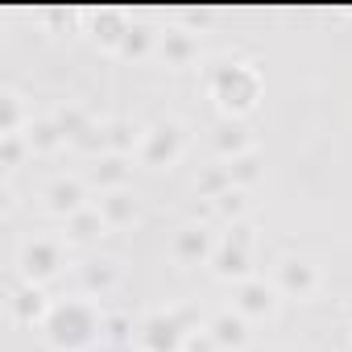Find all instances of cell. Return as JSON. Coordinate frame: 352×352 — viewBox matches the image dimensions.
<instances>
[{
	"label": "cell",
	"mask_w": 352,
	"mask_h": 352,
	"mask_svg": "<svg viewBox=\"0 0 352 352\" xmlns=\"http://www.w3.org/2000/svg\"><path fill=\"white\" fill-rule=\"evenodd\" d=\"M100 331H104V319H100V315L91 311V302H83V298H67V302L50 307V315H46V336H50V344H54V348H67V352L87 348Z\"/></svg>",
	"instance_id": "cell-1"
},
{
	"label": "cell",
	"mask_w": 352,
	"mask_h": 352,
	"mask_svg": "<svg viewBox=\"0 0 352 352\" xmlns=\"http://www.w3.org/2000/svg\"><path fill=\"white\" fill-rule=\"evenodd\" d=\"M208 87L216 91V100L228 112H245V108H253L261 83H257V71L245 67V63H212L208 67Z\"/></svg>",
	"instance_id": "cell-2"
},
{
	"label": "cell",
	"mask_w": 352,
	"mask_h": 352,
	"mask_svg": "<svg viewBox=\"0 0 352 352\" xmlns=\"http://www.w3.org/2000/svg\"><path fill=\"white\" fill-rule=\"evenodd\" d=\"M249 245H253V228L245 224V220H236L232 228H228V236L216 245V253H212V265H216V274L220 278H245V270H249Z\"/></svg>",
	"instance_id": "cell-3"
},
{
	"label": "cell",
	"mask_w": 352,
	"mask_h": 352,
	"mask_svg": "<svg viewBox=\"0 0 352 352\" xmlns=\"http://www.w3.org/2000/svg\"><path fill=\"white\" fill-rule=\"evenodd\" d=\"M137 336L145 352H183L187 348V323L179 315H149L137 327Z\"/></svg>",
	"instance_id": "cell-4"
},
{
	"label": "cell",
	"mask_w": 352,
	"mask_h": 352,
	"mask_svg": "<svg viewBox=\"0 0 352 352\" xmlns=\"http://www.w3.org/2000/svg\"><path fill=\"white\" fill-rule=\"evenodd\" d=\"M58 265H63V249H58V241H50V236H34V241H25V249H21V274L38 286L42 278H50V274H58Z\"/></svg>",
	"instance_id": "cell-5"
},
{
	"label": "cell",
	"mask_w": 352,
	"mask_h": 352,
	"mask_svg": "<svg viewBox=\"0 0 352 352\" xmlns=\"http://www.w3.org/2000/svg\"><path fill=\"white\" fill-rule=\"evenodd\" d=\"M179 149H183V129L174 124V120L153 124V129L141 137V157H145L149 166H170L174 157H179Z\"/></svg>",
	"instance_id": "cell-6"
},
{
	"label": "cell",
	"mask_w": 352,
	"mask_h": 352,
	"mask_svg": "<svg viewBox=\"0 0 352 352\" xmlns=\"http://www.w3.org/2000/svg\"><path fill=\"white\" fill-rule=\"evenodd\" d=\"M46 204H50V212L71 220L75 212H83V183L79 179H54L46 191Z\"/></svg>",
	"instance_id": "cell-7"
},
{
	"label": "cell",
	"mask_w": 352,
	"mask_h": 352,
	"mask_svg": "<svg viewBox=\"0 0 352 352\" xmlns=\"http://www.w3.org/2000/svg\"><path fill=\"white\" fill-rule=\"evenodd\" d=\"M278 286L286 290V294H311L315 290V265L311 261H302V257H290V261H282L278 265Z\"/></svg>",
	"instance_id": "cell-8"
},
{
	"label": "cell",
	"mask_w": 352,
	"mask_h": 352,
	"mask_svg": "<svg viewBox=\"0 0 352 352\" xmlns=\"http://www.w3.org/2000/svg\"><path fill=\"white\" fill-rule=\"evenodd\" d=\"M208 331H212V340L220 344V348H241L245 340H249V327H245V315L236 311H224V315H216L212 323H208Z\"/></svg>",
	"instance_id": "cell-9"
},
{
	"label": "cell",
	"mask_w": 352,
	"mask_h": 352,
	"mask_svg": "<svg viewBox=\"0 0 352 352\" xmlns=\"http://www.w3.org/2000/svg\"><path fill=\"white\" fill-rule=\"evenodd\" d=\"M212 253H216V245H212V236L204 228H183L174 236V257L179 261H208Z\"/></svg>",
	"instance_id": "cell-10"
},
{
	"label": "cell",
	"mask_w": 352,
	"mask_h": 352,
	"mask_svg": "<svg viewBox=\"0 0 352 352\" xmlns=\"http://www.w3.org/2000/svg\"><path fill=\"white\" fill-rule=\"evenodd\" d=\"M236 311L241 315H270L274 311V290L265 282H241L236 290Z\"/></svg>",
	"instance_id": "cell-11"
},
{
	"label": "cell",
	"mask_w": 352,
	"mask_h": 352,
	"mask_svg": "<svg viewBox=\"0 0 352 352\" xmlns=\"http://www.w3.org/2000/svg\"><path fill=\"white\" fill-rule=\"evenodd\" d=\"M13 315L21 319V323H34V319H46L50 315V307H46V294L30 282V286H21L17 294H13Z\"/></svg>",
	"instance_id": "cell-12"
},
{
	"label": "cell",
	"mask_w": 352,
	"mask_h": 352,
	"mask_svg": "<svg viewBox=\"0 0 352 352\" xmlns=\"http://www.w3.org/2000/svg\"><path fill=\"white\" fill-rule=\"evenodd\" d=\"M124 179H129V162H124V153H104V157L91 166V183H100V187L120 191Z\"/></svg>",
	"instance_id": "cell-13"
},
{
	"label": "cell",
	"mask_w": 352,
	"mask_h": 352,
	"mask_svg": "<svg viewBox=\"0 0 352 352\" xmlns=\"http://www.w3.org/2000/svg\"><path fill=\"white\" fill-rule=\"evenodd\" d=\"M100 216H104L108 224H129V220L137 216V204H133V195H124V191H108V195L100 199Z\"/></svg>",
	"instance_id": "cell-14"
},
{
	"label": "cell",
	"mask_w": 352,
	"mask_h": 352,
	"mask_svg": "<svg viewBox=\"0 0 352 352\" xmlns=\"http://www.w3.org/2000/svg\"><path fill=\"white\" fill-rule=\"evenodd\" d=\"M25 141H30L34 149H54V145H58V141H67V137H63L58 120H54V116H46V120H30Z\"/></svg>",
	"instance_id": "cell-15"
},
{
	"label": "cell",
	"mask_w": 352,
	"mask_h": 352,
	"mask_svg": "<svg viewBox=\"0 0 352 352\" xmlns=\"http://www.w3.org/2000/svg\"><path fill=\"white\" fill-rule=\"evenodd\" d=\"M216 149H220V153H232V157L249 153V137H245V129H241L236 120H224V124L216 129Z\"/></svg>",
	"instance_id": "cell-16"
},
{
	"label": "cell",
	"mask_w": 352,
	"mask_h": 352,
	"mask_svg": "<svg viewBox=\"0 0 352 352\" xmlns=\"http://www.w3.org/2000/svg\"><path fill=\"white\" fill-rule=\"evenodd\" d=\"M149 42H153V34H149L141 21H124V30H120V42H116V46H120V54H137V58H141V54L149 50Z\"/></svg>",
	"instance_id": "cell-17"
},
{
	"label": "cell",
	"mask_w": 352,
	"mask_h": 352,
	"mask_svg": "<svg viewBox=\"0 0 352 352\" xmlns=\"http://www.w3.org/2000/svg\"><path fill=\"white\" fill-rule=\"evenodd\" d=\"M100 228H104V216H100V212H91V208H83V212H75V216L67 220V232H71V236H79V241H91Z\"/></svg>",
	"instance_id": "cell-18"
},
{
	"label": "cell",
	"mask_w": 352,
	"mask_h": 352,
	"mask_svg": "<svg viewBox=\"0 0 352 352\" xmlns=\"http://www.w3.org/2000/svg\"><path fill=\"white\" fill-rule=\"evenodd\" d=\"M199 191H204L208 199H220L224 191H232V174H228V166H212L204 179H199Z\"/></svg>",
	"instance_id": "cell-19"
},
{
	"label": "cell",
	"mask_w": 352,
	"mask_h": 352,
	"mask_svg": "<svg viewBox=\"0 0 352 352\" xmlns=\"http://www.w3.org/2000/svg\"><path fill=\"white\" fill-rule=\"evenodd\" d=\"M54 120H58V129H63V137H71V141H79L91 124H87V116H83V108H58L54 112Z\"/></svg>",
	"instance_id": "cell-20"
},
{
	"label": "cell",
	"mask_w": 352,
	"mask_h": 352,
	"mask_svg": "<svg viewBox=\"0 0 352 352\" xmlns=\"http://www.w3.org/2000/svg\"><path fill=\"white\" fill-rule=\"evenodd\" d=\"M162 50H166V58H170V63H187V58L195 54V42H191V34H183V30H174V34H166Z\"/></svg>",
	"instance_id": "cell-21"
},
{
	"label": "cell",
	"mask_w": 352,
	"mask_h": 352,
	"mask_svg": "<svg viewBox=\"0 0 352 352\" xmlns=\"http://www.w3.org/2000/svg\"><path fill=\"white\" fill-rule=\"evenodd\" d=\"M133 124L129 120H112V124H104V145L112 149V153H124L129 145H133Z\"/></svg>",
	"instance_id": "cell-22"
},
{
	"label": "cell",
	"mask_w": 352,
	"mask_h": 352,
	"mask_svg": "<svg viewBox=\"0 0 352 352\" xmlns=\"http://www.w3.org/2000/svg\"><path fill=\"white\" fill-rule=\"evenodd\" d=\"M17 124H21V100L13 91H5V96H0V137L17 133Z\"/></svg>",
	"instance_id": "cell-23"
},
{
	"label": "cell",
	"mask_w": 352,
	"mask_h": 352,
	"mask_svg": "<svg viewBox=\"0 0 352 352\" xmlns=\"http://www.w3.org/2000/svg\"><path fill=\"white\" fill-rule=\"evenodd\" d=\"M112 282H116V270L108 261H87V270H83V286L87 290H108Z\"/></svg>",
	"instance_id": "cell-24"
},
{
	"label": "cell",
	"mask_w": 352,
	"mask_h": 352,
	"mask_svg": "<svg viewBox=\"0 0 352 352\" xmlns=\"http://www.w3.org/2000/svg\"><path fill=\"white\" fill-rule=\"evenodd\" d=\"M228 174H232V187H245V183H253V179H257V157H253V153H241V157H232V162H228Z\"/></svg>",
	"instance_id": "cell-25"
},
{
	"label": "cell",
	"mask_w": 352,
	"mask_h": 352,
	"mask_svg": "<svg viewBox=\"0 0 352 352\" xmlns=\"http://www.w3.org/2000/svg\"><path fill=\"white\" fill-rule=\"evenodd\" d=\"M216 212H220V216H228V220H236V216L245 212V199H241V187H232V191H224V195L216 199Z\"/></svg>",
	"instance_id": "cell-26"
},
{
	"label": "cell",
	"mask_w": 352,
	"mask_h": 352,
	"mask_svg": "<svg viewBox=\"0 0 352 352\" xmlns=\"http://www.w3.org/2000/svg\"><path fill=\"white\" fill-rule=\"evenodd\" d=\"M129 327H133V323H129L124 315L104 319V331H108V340H112V344H124V340H129Z\"/></svg>",
	"instance_id": "cell-27"
},
{
	"label": "cell",
	"mask_w": 352,
	"mask_h": 352,
	"mask_svg": "<svg viewBox=\"0 0 352 352\" xmlns=\"http://www.w3.org/2000/svg\"><path fill=\"white\" fill-rule=\"evenodd\" d=\"M0 157H5V166H17V157H21V133L0 137Z\"/></svg>",
	"instance_id": "cell-28"
},
{
	"label": "cell",
	"mask_w": 352,
	"mask_h": 352,
	"mask_svg": "<svg viewBox=\"0 0 352 352\" xmlns=\"http://www.w3.org/2000/svg\"><path fill=\"white\" fill-rule=\"evenodd\" d=\"M220 344L212 340V331H199V336H187V352H216Z\"/></svg>",
	"instance_id": "cell-29"
}]
</instances>
